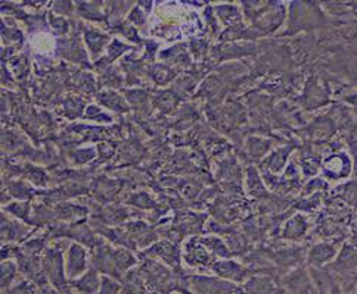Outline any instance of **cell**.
<instances>
[{
    "label": "cell",
    "instance_id": "6da1fadb",
    "mask_svg": "<svg viewBox=\"0 0 357 294\" xmlns=\"http://www.w3.org/2000/svg\"><path fill=\"white\" fill-rule=\"evenodd\" d=\"M322 5L318 3H291L289 5L288 28L282 36H294L300 31H310L316 28H325L328 24Z\"/></svg>",
    "mask_w": 357,
    "mask_h": 294
},
{
    "label": "cell",
    "instance_id": "7a4b0ae2",
    "mask_svg": "<svg viewBox=\"0 0 357 294\" xmlns=\"http://www.w3.org/2000/svg\"><path fill=\"white\" fill-rule=\"evenodd\" d=\"M320 171L328 183H340V181H347L354 175L356 164L349 150L341 149L323 156Z\"/></svg>",
    "mask_w": 357,
    "mask_h": 294
},
{
    "label": "cell",
    "instance_id": "3957f363",
    "mask_svg": "<svg viewBox=\"0 0 357 294\" xmlns=\"http://www.w3.org/2000/svg\"><path fill=\"white\" fill-rule=\"evenodd\" d=\"M332 88L327 81H320L319 77L310 75L306 81L304 92L300 97L301 105L307 110H315L329 105L332 101Z\"/></svg>",
    "mask_w": 357,
    "mask_h": 294
},
{
    "label": "cell",
    "instance_id": "277c9868",
    "mask_svg": "<svg viewBox=\"0 0 357 294\" xmlns=\"http://www.w3.org/2000/svg\"><path fill=\"white\" fill-rule=\"evenodd\" d=\"M341 242H322L315 244L309 252V262L313 266H323L338 255Z\"/></svg>",
    "mask_w": 357,
    "mask_h": 294
},
{
    "label": "cell",
    "instance_id": "5b68a950",
    "mask_svg": "<svg viewBox=\"0 0 357 294\" xmlns=\"http://www.w3.org/2000/svg\"><path fill=\"white\" fill-rule=\"evenodd\" d=\"M195 286L208 294H244V290L233 282L217 281L211 278H194Z\"/></svg>",
    "mask_w": 357,
    "mask_h": 294
},
{
    "label": "cell",
    "instance_id": "8992f818",
    "mask_svg": "<svg viewBox=\"0 0 357 294\" xmlns=\"http://www.w3.org/2000/svg\"><path fill=\"white\" fill-rule=\"evenodd\" d=\"M282 284L293 294H315L309 275L303 268L295 269L291 274H288L282 280Z\"/></svg>",
    "mask_w": 357,
    "mask_h": 294
},
{
    "label": "cell",
    "instance_id": "52a82bcc",
    "mask_svg": "<svg viewBox=\"0 0 357 294\" xmlns=\"http://www.w3.org/2000/svg\"><path fill=\"white\" fill-rule=\"evenodd\" d=\"M331 196L341 200L345 206H349L353 212H357V177H353L342 184L331 190Z\"/></svg>",
    "mask_w": 357,
    "mask_h": 294
},
{
    "label": "cell",
    "instance_id": "ba28073f",
    "mask_svg": "<svg viewBox=\"0 0 357 294\" xmlns=\"http://www.w3.org/2000/svg\"><path fill=\"white\" fill-rule=\"evenodd\" d=\"M309 227H310L309 219L304 217V215L297 213L285 222L282 237L288 240H301L307 234Z\"/></svg>",
    "mask_w": 357,
    "mask_h": 294
},
{
    "label": "cell",
    "instance_id": "9c48e42d",
    "mask_svg": "<svg viewBox=\"0 0 357 294\" xmlns=\"http://www.w3.org/2000/svg\"><path fill=\"white\" fill-rule=\"evenodd\" d=\"M245 291L248 294H286V291L277 287L269 277H255L245 284Z\"/></svg>",
    "mask_w": 357,
    "mask_h": 294
},
{
    "label": "cell",
    "instance_id": "30bf717a",
    "mask_svg": "<svg viewBox=\"0 0 357 294\" xmlns=\"http://www.w3.org/2000/svg\"><path fill=\"white\" fill-rule=\"evenodd\" d=\"M293 149H294V146L289 144V146H285V147H281V149L275 150L263 162L264 171H269L272 174H277V173L284 171V168L286 166V162H288V157H289V155H291Z\"/></svg>",
    "mask_w": 357,
    "mask_h": 294
},
{
    "label": "cell",
    "instance_id": "8fae6325",
    "mask_svg": "<svg viewBox=\"0 0 357 294\" xmlns=\"http://www.w3.org/2000/svg\"><path fill=\"white\" fill-rule=\"evenodd\" d=\"M64 266H62V259L60 253L49 252L48 255V274L51 277V281L53 286L60 288L61 291L66 290V282L64 278Z\"/></svg>",
    "mask_w": 357,
    "mask_h": 294
},
{
    "label": "cell",
    "instance_id": "7c38bea8",
    "mask_svg": "<svg viewBox=\"0 0 357 294\" xmlns=\"http://www.w3.org/2000/svg\"><path fill=\"white\" fill-rule=\"evenodd\" d=\"M213 271L223 278H229L232 281L241 282L244 278L248 275V271L242 268L241 265L232 262V261H223L213 265Z\"/></svg>",
    "mask_w": 357,
    "mask_h": 294
},
{
    "label": "cell",
    "instance_id": "4fadbf2b",
    "mask_svg": "<svg viewBox=\"0 0 357 294\" xmlns=\"http://www.w3.org/2000/svg\"><path fill=\"white\" fill-rule=\"evenodd\" d=\"M86 268V257L84 252L80 246H73L68 256V274L70 277L80 275Z\"/></svg>",
    "mask_w": 357,
    "mask_h": 294
},
{
    "label": "cell",
    "instance_id": "5bb4252c",
    "mask_svg": "<svg viewBox=\"0 0 357 294\" xmlns=\"http://www.w3.org/2000/svg\"><path fill=\"white\" fill-rule=\"evenodd\" d=\"M74 287L83 294H95L99 288V278L95 271H91V273L86 274L82 280L75 281Z\"/></svg>",
    "mask_w": 357,
    "mask_h": 294
},
{
    "label": "cell",
    "instance_id": "9a60e30c",
    "mask_svg": "<svg viewBox=\"0 0 357 294\" xmlns=\"http://www.w3.org/2000/svg\"><path fill=\"white\" fill-rule=\"evenodd\" d=\"M273 146L272 140H266V139H259V137H251L248 141V149H250V155L253 157H263L267 152L271 150V147Z\"/></svg>",
    "mask_w": 357,
    "mask_h": 294
},
{
    "label": "cell",
    "instance_id": "2e32d148",
    "mask_svg": "<svg viewBox=\"0 0 357 294\" xmlns=\"http://www.w3.org/2000/svg\"><path fill=\"white\" fill-rule=\"evenodd\" d=\"M248 187H250L251 195L255 196V197H264V196H267V191L264 188L263 181H262L259 173L255 171L254 168L248 169Z\"/></svg>",
    "mask_w": 357,
    "mask_h": 294
},
{
    "label": "cell",
    "instance_id": "e0dca14e",
    "mask_svg": "<svg viewBox=\"0 0 357 294\" xmlns=\"http://www.w3.org/2000/svg\"><path fill=\"white\" fill-rule=\"evenodd\" d=\"M118 291H120V286L117 284V282H114L109 278H102L99 294H118Z\"/></svg>",
    "mask_w": 357,
    "mask_h": 294
},
{
    "label": "cell",
    "instance_id": "ac0fdd59",
    "mask_svg": "<svg viewBox=\"0 0 357 294\" xmlns=\"http://www.w3.org/2000/svg\"><path fill=\"white\" fill-rule=\"evenodd\" d=\"M15 271H17V268H15L14 264L5 262V264L2 265V286H3V287H6V286L9 284V282H10V280L14 278Z\"/></svg>",
    "mask_w": 357,
    "mask_h": 294
},
{
    "label": "cell",
    "instance_id": "d6986e66",
    "mask_svg": "<svg viewBox=\"0 0 357 294\" xmlns=\"http://www.w3.org/2000/svg\"><path fill=\"white\" fill-rule=\"evenodd\" d=\"M341 100H342V104L347 105L354 112V115L357 117V90H353V92H349V93H344Z\"/></svg>",
    "mask_w": 357,
    "mask_h": 294
},
{
    "label": "cell",
    "instance_id": "ffe728a7",
    "mask_svg": "<svg viewBox=\"0 0 357 294\" xmlns=\"http://www.w3.org/2000/svg\"><path fill=\"white\" fill-rule=\"evenodd\" d=\"M350 244L357 248V212L353 213L350 222Z\"/></svg>",
    "mask_w": 357,
    "mask_h": 294
},
{
    "label": "cell",
    "instance_id": "44dd1931",
    "mask_svg": "<svg viewBox=\"0 0 357 294\" xmlns=\"http://www.w3.org/2000/svg\"><path fill=\"white\" fill-rule=\"evenodd\" d=\"M30 293H33V287L28 284V282H24V284H21L10 291V294H30Z\"/></svg>",
    "mask_w": 357,
    "mask_h": 294
},
{
    "label": "cell",
    "instance_id": "7402d4cb",
    "mask_svg": "<svg viewBox=\"0 0 357 294\" xmlns=\"http://www.w3.org/2000/svg\"><path fill=\"white\" fill-rule=\"evenodd\" d=\"M349 6H350L353 18L357 21V2H349Z\"/></svg>",
    "mask_w": 357,
    "mask_h": 294
},
{
    "label": "cell",
    "instance_id": "603a6c76",
    "mask_svg": "<svg viewBox=\"0 0 357 294\" xmlns=\"http://www.w3.org/2000/svg\"><path fill=\"white\" fill-rule=\"evenodd\" d=\"M356 27H357V22H356Z\"/></svg>",
    "mask_w": 357,
    "mask_h": 294
}]
</instances>
